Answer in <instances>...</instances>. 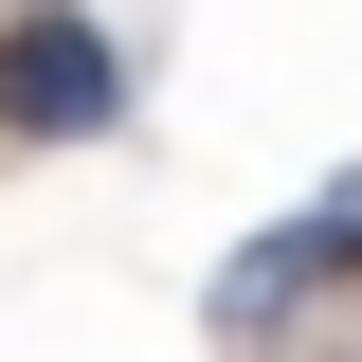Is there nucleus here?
<instances>
[{"label":"nucleus","instance_id":"1","mask_svg":"<svg viewBox=\"0 0 362 362\" xmlns=\"http://www.w3.org/2000/svg\"><path fill=\"white\" fill-rule=\"evenodd\" d=\"M127 109V54L90 37L73 0H37V18H0V127H37V145H90Z\"/></svg>","mask_w":362,"mask_h":362},{"label":"nucleus","instance_id":"2","mask_svg":"<svg viewBox=\"0 0 362 362\" xmlns=\"http://www.w3.org/2000/svg\"><path fill=\"white\" fill-rule=\"evenodd\" d=\"M326 272H344V235H326V218H272V235H254V254H235V272H218V326H272V308H308Z\"/></svg>","mask_w":362,"mask_h":362},{"label":"nucleus","instance_id":"3","mask_svg":"<svg viewBox=\"0 0 362 362\" xmlns=\"http://www.w3.org/2000/svg\"><path fill=\"white\" fill-rule=\"evenodd\" d=\"M308 218H326V235H344V254H362V163H344V181H326V199H308Z\"/></svg>","mask_w":362,"mask_h":362}]
</instances>
